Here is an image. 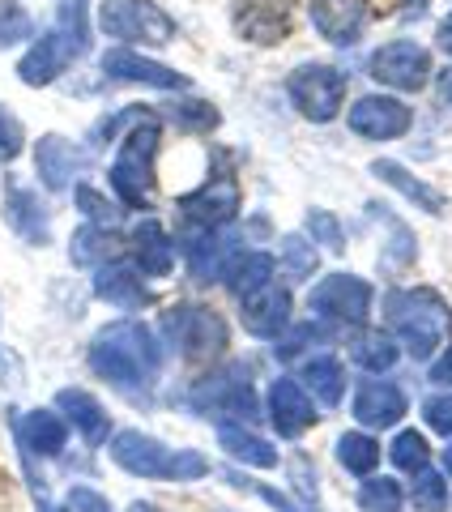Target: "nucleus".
<instances>
[{
	"label": "nucleus",
	"mask_w": 452,
	"mask_h": 512,
	"mask_svg": "<svg viewBox=\"0 0 452 512\" xmlns=\"http://www.w3.org/2000/svg\"><path fill=\"white\" fill-rule=\"evenodd\" d=\"M86 363L94 376L120 389L124 397H145L163 372V342H158V329H150L145 320L120 316L90 338Z\"/></svg>",
	"instance_id": "nucleus-1"
},
{
	"label": "nucleus",
	"mask_w": 452,
	"mask_h": 512,
	"mask_svg": "<svg viewBox=\"0 0 452 512\" xmlns=\"http://www.w3.org/2000/svg\"><path fill=\"white\" fill-rule=\"evenodd\" d=\"M107 453L124 474L145 478V483H201L209 478V457L201 448H171L137 427L111 431Z\"/></svg>",
	"instance_id": "nucleus-2"
},
{
	"label": "nucleus",
	"mask_w": 452,
	"mask_h": 512,
	"mask_svg": "<svg viewBox=\"0 0 452 512\" xmlns=\"http://www.w3.org/2000/svg\"><path fill=\"white\" fill-rule=\"evenodd\" d=\"M158 146H163V124L154 120V111H141L133 120V128H124V141L116 158H111L107 180L116 188V201L124 210H154V163H158Z\"/></svg>",
	"instance_id": "nucleus-3"
},
{
	"label": "nucleus",
	"mask_w": 452,
	"mask_h": 512,
	"mask_svg": "<svg viewBox=\"0 0 452 512\" xmlns=\"http://www.w3.org/2000/svg\"><path fill=\"white\" fill-rule=\"evenodd\" d=\"M384 325L397 342H406L414 359H431V350H440L452 329V308L431 286H401L384 295Z\"/></svg>",
	"instance_id": "nucleus-4"
},
{
	"label": "nucleus",
	"mask_w": 452,
	"mask_h": 512,
	"mask_svg": "<svg viewBox=\"0 0 452 512\" xmlns=\"http://www.w3.org/2000/svg\"><path fill=\"white\" fill-rule=\"evenodd\" d=\"M158 342L184 363H214L231 350V325L209 303H171L158 316Z\"/></svg>",
	"instance_id": "nucleus-5"
},
{
	"label": "nucleus",
	"mask_w": 452,
	"mask_h": 512,
	"mask_svg": "<svg viewBox=\"0 0 452 512\" xmlns=\"http://www.w3.org/2000/svg\"><path fill=\"white\" fill-rule=\"evenodd\" d=\"M99 30L124 47H167L175 39V18L154 0H103Z\"/></svg>",
	"instance_id": "nucleus-6"
},
{
	"label": "nucleus",
	"mask_w": 452,
	"mask_h": 512,
	"mask_svg": "<svg viewBox=\"0 0 452 512\" xmlns=\"http://www.w3.org/2000/svg\"><path fill=\"white\" fill-rule=\"evenodd\" d=\"M188 402L197 414L214 419V414H226V423H256L261 419V397L252 389L248 367H226V372H209L188 389Z\"/></svg>",
	"instance_id": "nucleus-7"
},
{
	"label": "nucleus",
	"mask_w": 452,
	"mask_h": 512,
	"mask_svg": "<svg viewBox=\"0 0 452 512\" xmlns=\"http://www.w3.org/2000/svg\"><path fill=\"white\" fill-rule=\"evenodd\" d=\"M286 94H290V103H295V111L303 120L333 124L337 111H342V103H346V73L333 69V64L308 60L286 77Z\"/></svg>",
	"instance_id": "nucleus-8"
},
{
	"label": "nucleus",
	"mask_w": 452,
	"mask_h": 512,
	"mask_svg": "<svg viewBox=\"0 0 452 512\" xmlns=\"http://www.w3.org/2000/svg\"><path fill=\"white\" fill-rule=\"evenodd\" d=\"M371 303H376V291H371V282L359 278V274H346V269H337V274H325L312 291H308V308L325 320H337V325H367L371 316Z\"/></svg>",
	"instance_id": "nucleus-9"
},
{
	"label": "nucleus",
	"mask_w": 452,
	"mask_h": 512,
	"mask_svg": "<svg viewBox=\"0 0 452 512\" xmlns=\"http://www.w3.org/2000/svg\"><path fill=\"white\" fill-rule=\"evenodd\" d=\"M367 73L397 94H414L431 82V52L414 39H393L367 56Z\"/></svg>",
	"instance_id": "nucleus-10"
},
{
	"label": "nucleus",
	"mask_w": 452,
	"mask_h": 512,
	"mask_svg": "<svg viewBox=\"0 0 452 512\" xmlns=\"http://www.w3.org/2000/svg\"><path fill=\"white\" fill-rule=\"evenodd\" d=\"M99 69L103 77H111V82H124V86H150V90H188L192 82L184 73H175L171 64L145 56L141 47H107V52L99 56Z\"/></svg>",
	"instance_id": "nucleus-11"
},
{
	"label": "nucleus",
	"mask_w": 452,
	"mask_h": 512,
	"mask_svg": "<svg viewBox=\"0 0 452 512\" xmlns=\"http://www.w3.org/2000/svg\"><path fill=\"white\" fill-rule=\"evenodd\" d=\"M239 201L244 197H239V184L231 175H209L197 192L180 197V214L188 227H197V231H222L239 218Z\"/></svg>",
	"instance_id": "nucleus-12"
},
{
	"label": "nucleus",
	"mask_w": 452,
	"mask_h": 512,
	"mask_svg": "<svg viewBox=\"0 0 452 512\" xmlns=\"http://www.w3.org/2000/svg\"><path fill=\"white\" fill-rule=\"evenodd\" d=\"M82 56H86L82 47H77L73 39H64L60 30L52 26L47 35H35V39H30L26 56L18 60V82L30 86V90H43V86H52L60 73H69Z\"/></svg>",
	"instance_id": "nucleus-13"
},
{
	"label": "nucleus",
	"mask_w": 452,
	"mask_h": 512,
	"mask_svg": "<svg viewBox=\"0 0 452 512\" xmlns=\"http://www.w3.org/2000/svg\"><path fill=\"white\" fill-rule=\"evenodd\" d=\"M346 124H350V133L363 141H397L410 133L414 111L406 103H397L393 94H363V99L350 103Z\"/></svg>",
	"instance_id": "nucleus-14"
},
{
	"label": "nucleus",
	"mask_w": 452,
	"mask_h": 512,
	"mask_svg": "<svg viewBox=\"0 0 452 512\" xmlns=\"http://www.w3.org/2000/svg\"><path fill=\"white\" fill-rule=\"evenodd\" d=\"M265 414H269V423H273V431H278L282 440L308 436V431L316 427V419H320L316 402L295 376H278L265 389Z\"/></svg>",
	"instance_id": "nucleus-15"
},
{
	"label": "nucleus",
	"mask_w": 452,
	"mask_h": 512,
	"mask_svg": "<svg viewBox=\"0 0 452 512\" xmlns=\"http://www.w3.org/2000/svg\"><path fill=\"white\" fill-rule=\"evenodd\" d=\"M9 427H13V440H18V453L26 457H64L69 448V423L60 419L56 406H35L26 414H9Z\"/></svg>",
	"instance_id": "nucleus-16"
},
{
	"label": "nucleus",
	"mask_w": 452,
	"mask_h": 512,
	"mask_svg": "<svg viewBox=\"0 0 452 512\" xmlns=\"http://www.w3.org/2000/svg\"><path fill=\"white\" fill-rule=\"evenodd\" d=\"M90 291L99 295L103 303L120 312H141V308H154V291H150V278L141 274L133 261H107L99 269H90Z\"/></svg>",
	"instance_id": "nucleus-17"
},
{
	"label": "nucleus",
	"mask_w": 452,
	"mask_h": 512,
	"mask_svg": "<svg viewBox=\"0 0 452 512\" xmlns=\"http://www.w3.org/2000/svg\"><path fill=\"white\" fill-rule=\"evenodd\" d=\"M290 0H235L231 5V26L244 43L278 47L290 35Z\"/></svg>",
	"instance_id": "nucleus-18"
},
{
	"label": "nucleus",
	"mask_w": 452,
	"mask_h": 512,
	"mask_svg": "<svg viewBox=\"0 0 452 512\" xmlns=\"http://www.w3.org/2000/svg\"><path fill=\"white\" fill-rule=\"evenodd\" d=\"M410 410V397L401 384L393 380H363L354 389V419H359L363 431H384V427H397Z\"/></svg>",
	"instance_id": "nucleus-19"
},
{
	"label": "nucleus",
	"mask_w": 452,
	"mask_h": 512,
	"mask_svg": "<svg viewBox=\"0 0 452 512\" xmlns=\"http://www.w3.org/2000/svg\"><path fill=\"white\" fill-rule=\"evenodd\" d=\"M239 320H244V329L252 333V338L261 342H278L286 325H290V291L278 282L261 286V291H252L239 299Z\"/></svg>",
	"instance_id": "nucleus-20"
},
{
	"label": "nucleus",
	"mask_w": 452,
	"mask_h": 512,
	"mask_svg": "<svg viewBox=\"0 0 452 512\" xmlns=\"http://www.w3.org/2000/svg\"><path fill=\"white\" fill-rule=\"evenodd\" d=\"M35 171L47 192H64L77 184V171H86V150L60 133H47L35 141Z\"/></svg>",
	"instance_id": "nucleus-21"
},
{
	"label": "nucleus",
	"mask_w": 452,
	"mask_h": 512,
	"mask_svg": "<svg viewBox=\"0 0 452 512\" xmlns=\"http://www.w3.org/2000/svg\"><path fill=\"white\" fill-rule=\"evenodd\" d=\"M5 222H9L13 235L26 239V244H35V248L52 244V210H47V201L39 197L35 188L9 184V192H5Z\"/></svg>",
	"instance_id": "nucleus-22"
},
{
	"label": "nucleus",
	"mask_w": 452,
	"mask_h": 512,
	"mask_svg": "<svg viewBox=\"0 0 452 512\" xmlns=\"http://www.w3.org/2000/svg\"><path fill=\"white\" fill-rule=\"evenodd\" d=\"M56 410H60V419L69 423V431H77L90 448H103L111 440V414L90 389H60Z\"/></svg>",
	"instance_id": "nucleus-23"
},
{
	"label": "nucleus",
	"mask_w": 452,
	"mask_h": 512,
	"mask_svg": "<svg viewBox=\"0 0 452 512\" xmlns=\"http://www.w3.org/2000/svg\"><path fill=\"white\" fill-rule=\"evenodd\" d=\"M128 252H133V265L145 278L175 274V239L167 235V227L158 218H141L137 227L128 231Z\"/></svg>",
	"instance_id": "nucleus-24"
},
{
	"label": "nucleus",
	"mask_w": 452,
	"mask_h": 512,
	"mask_svg": "<svg viewBox=\"0 0 452 512\" xmlns=\"http://www.w3.org/2000/svg\"><path fill=\"white\" fill-rule=\"evenodd\" d=\"M308 13H312L316 35L325 43H333V47L359 43L363 22H367V5H363V0H308Z\"/></svg>",
	"instance_id": "nucleus-25"
},
{
	"label": "nucleus",
	"mask_w": 452,
	"mask_h": 512,
	"mask_svg": "<svg viewBox=\"0 0 452 512\" xmlns=\"http://www.w3.org/2000/svg\"><path fill=\"white\" fill-rule=\"evenodd\" d=\"M239 248V235L231 239L222 231H197L188 227V239H184V256H188V274L197 282H218L222 278V265L231 261V252Z\"/></svg>",
	"instance_id": "nucleus-26"
},
{
	"label": "nucleus",
	"mask_w": 452,
	"mask_h": 512,
	"mask_svg": "<svg viewBox=\"0 0 452 512\" xmlns=\"http://www.w3.org/2000/svg\"><path fill=\"white\" fill-rule=\"evenodd\" d=\"M226 291L235 299H244L252 291H261V286L278 282V256H269L261 248H235L231 261L222 265V278H218Z\"/></svg>",
	"instance_id": "nucleus-27"
},
{
	"label": "nucleus",
	"mask_w": 452,
	"mask_h": 512,
	"mask_svg": "<svg viewBox=\"0 0 452 512\" xmlns=\"http://www.w3.org/2000/svg\"><path fill=\"white\" fill-rule=\"evenodd\" d=\"M128 239L116 227H99V222H82L69 239V261L77 269H99L107 261H120Z\"/></svg>",
	"instance_id": "nucleus-28"
},
{
	"label": "nucleus",
	"mask_w": 452,
	"mask_h": 512,
	"mask_svg": "<svg viewBox=\"0 0 452 512\" xmlns=\"http://www.w3.org/2000/svg\"><path fill=\"white\" fill-rule=\"evenodd\" d=\"M299 384L308 389V397L316 406L333 410L337 402H342V393H346V367H342V359H337V355L320 350V355L299 363Z\"/></svg>",
	"instance_id": "nucleus-29"
},
{
	"label": "nucleus",
	"mask_w": 452,
	"mask_h": 512,
	"mask_svg": "<svg viewBox=\"0 0 452 512\" xmlns=\"http://www.w3.org/2000/svg\"><path fill=\"white\" fill-rule=\"evenodd\" d=\"M218 444H222L226 457L244 461V466H252V470L278 466V448H273L265 436H256V431L244 427V423H218Z\"/></svg>",
	"instance_id": "nucleus-30"
},
{
	"label": "nucleus",
	"mask_w": 452,
	"mask_h": 512,
	"mask_svg": "<svg viewBox=\"0 0 452 512\" xmlns=\"http://www.w3.org/2000/svg\"><path fill=\"white\" fill-rule=\"evenodd\" d=\"M371 171H376V180H384L389 188H397L410 205H418V210L444 214V192H435L431 184H423L414 171H406L401 163H389V158H380V163H371Z\"/></svg>",
	"instance_id": "nucleus-31"
},
{
	"label": "nucleus",
	"mask_w": 452,
	"mask_h": 512,
	"mask_svg": "<svg viewBox=\"0 0 452 512\" xmlns=\"http://www.w3.org/2000/svg\"><path fill=\"white\" fill-rule=\"evenodd\" d=\"M333 457H337V466H342L346 474L354 478H367L371 470L380 466V444L371 431H342L333 444Z\"/></svg>",
	"instance_id": "nucleus-32"
},
{
	"label": "nucleus",
	"mask_w": 452,
	"mask_h": 512,
	"mask_svg": "<svg viewBox=\"0 0 452 512\" xmlns=\"http://www.w3.org/2000/svg\"><path fill=\"white\" fill-rule=\"evenodd\" d=\"M350 359L363 367V372H389V367H397V342L393 333H380V329H363L359 338L350 342Z\"/></svg>",
	"instance_id": "nucleus-33"
},
{
	"label": "nucleus",
	"mask_w": 452,
	"mask_h": 512,
	"mask_svg": "<svg viewBox=\"0 0 452 512\" xmlns=\"http://www.w3.org/2000/svg\"><path fill=\"white\" fill-rule=\"evenodd\" d=\"M278 265L286 269L290 282H308L312 274H320V252L308 235H286L282 239V252H278Z\"/></svg>",
	"instance_id": "nucleus-34"
},
{
	"label": "nucleus",
	"mask_w": 452,
	"mask_h": 512,
	"mask_svg": "<svg viewBox=\"0 0 452 512\" xmlns=\"http://www.w3.org/2000/svg\"><path fill=\"white\" fill-rule=\"evenodd\" d=\"M359 508L363 512H406V491H401L397 478L367 474L359 487Z\"/></svg>",
	"instance_id": "nucleus-35"
},
{
	"label": "nucleus",
	"mask_w": 452,
	"mask_h": 512,
	"mask_svg": "<svg viewBox=\"0 0 452 512\" xmlns=\"http://www.w3.org/2000/svg\"><path fill=\"white\" fill-rule=\"evenodd\" d=\"M73 201H77V210H82V218L99 222V227H120V218H124V205H116L94 184H73Z\"/></svg>",
	"instance_id": "nucleus-36"
},
{
	"label": "nucleus",
	"mask_w": 452,
	"mask_h": 512,
	"mask_svg": "<svg viewBox=\"0 0 452 512\" xmlns=\"http://www.w3.org/2000/svg\"><path fill=\"white\" fill-rule=\"evenodd\" d=\"M56 30L90 52V0H56Z\"/></svg>",
	"instance_id": "nucleus-37"
},
{
	"label": "nucleus",
	"mask_w": 452,
	"mask_h": 512,
	"mask_svg": "<svg viewBox=\"0 0 452 512\" xmlns=\"http://www.w3.org/2000/svg\"><path fill=\"white\" fill-rule=\"evenodd\" d=\"M389 457L401 474H418L431 461V444L423 440V431H397V440L389 444Z\"/></svg>",
	"instance_id": "nucleus-38"
},
{
	"label": "nucleus",
	"mask_w": 452,
	"mask_h": 512,
	"mask_svg": "<svg viewBox=\"0 0 452 512\" xmlns=\"http://www.w3.org/2000/svg\"><path fill=\"white\" fill-rule=\"evenodd\" d=\"M30 35H35V18H30V9L18 5V0H0V52L26 43Z\"/></svg>",
	"instance_id": "nucleus-39"
},
{
	"label": "nucleus",
	"mask_w": 452,
	"mask_h": 512,
	"mask_svg": "<svg viewBox=\"0 0 452 512\" xmlns=\"http://www.w3.org/2000/svg\"><path fill=\"white\" fill-rule=\"evenodd\" d=\"M167 116L180 124V128H188V133H214V128L222 124L218 107L205 103V99H180V103H171Z\"/></svg>",
	"instance_id": "nucleus-40"
},
{
	"label": "nucleus",
	"mask_w": 452,
	"mask_h": 512,
	"mask_svg": "<svg viewBox=\"0 0 452 512\" xmlns=\"http://www.w3.org/2000/svg\"><path fill=\"white\" fill-rule=\"evenodd\" d=\"M410 500H414L418 512H444L448 508V478L440 470L423 466V470H418V478H414Z\"/></svg>",
	"instance_id": "nucleus-41"
},
{
	"label": "nucleus",
	"mask_w": 452,
	"mask_h": 512,
	"mask_svg": "<svg viewBox=\"0 0 452 512\" xmlns=\"http://www.w3.org/2000/svg\"><path fill=\"white\" fill-rule=\"evenodd\" d=\"M226 478H231V483L235 487H244V491H252L256 495V500H265L273 512H316L312 504H303V500H295V495H286V491H278V487H265V483H248V478L244 474H226Z\"/></svg>",
	"instance_id": "nucleus-42"
},
{
	"label": "nucleus",
	"mask_w": 452,
	"mask_h": 512,
	"mask_svg": "<svg viewBox=\"0 0 452 512\" xmlns=\"http://www.w3.org/2000/svg\"><path fill=\"white\" fill-rule=\"evenodd\" d=\"M26 150V124L9 103H0V163H13Z\"/></svg>",
	"instance_id": "nucleus-43"
},
{
	"label": "nucleus",
	"mask_w": 452,
	"mask_h": 512,
	"mask_svg": "<svg viewBox=\"0 0 452 512\" xmlns=\"http://www.w3.org/2000/svg\"><path fill=\"white\" fill-rule=\"evenodd\" d=\"M320 342H329V329H325V325H316V320H312V325H295V329H290L286 338L278 342V359L290 363V359H299L303 350H312V346H320Z\"/></svg>",
	"instance_id": "nucleus-44"
},
{
	"label": "nucleus",
	"mask_w": 452,
	"mask_h": 512,
	"mask_svg": "<svg viewBox=\"0 0 452 512\" xmlns=\"http://www.w3.org/2000/svg\"><path fill=\"white\" fill-rule=\"evenodd\" d=\"M308 239L325 244L329 252H346V231H342V222H337L333 214H325V210H312V214H308Z\"/></svg>",
	"instance_id": "nucleus-45"
},
{
	"label": "nucleus",
	"mask_w": 452,
	"mask_h": 512,
	"mask_svg": "<svg viewBox=\"0 0 452 512\" xmlns=\"http://www.w3.org/2000/svg\"><path fill=\"white\" fill-rule=\"evenodd\" d=\"M47 512H111V504H107V495H103V491H94V487H86V483H77V487L64 491V504H52Z\"/></svg>",
	"instance_id": "nucleus-46"
},
{
	"label": "nucleus",
	"mask_w": 452,
	"mask_h": 512,
	"mask_svg": "<svg viewBox=\"0 0 452 512\" xmlns=\"http://www.w3.org/2000/svg\"><path fill=\"white\" fill-rule=\"evenodd\" d=\"M423 419H427L431 431L452 436V397H427V402H423Z\"/></svg>",
	"instance_id": "nucleus-47"
},
{
	"label": "nucleus",
	"mask_w": 452,
	"mask_h": 512,
	"mask_svg": "<svg viewBox=\"0 0 452 512\" xmlns=\"http://www.w3.org/2000/svg\"><path fill=\"white\" fill-rule=\"evenodd\" d=\"M427 376H431V384H444V389H448V384H452V346L431 363V372H427Z\"/></svg>",
	"instance_id": "nucleus-48"
},
{
	"label": "nucleus",
	"mask_w": 452,
	"mask_h": 512,
	"mask_svg": "<svg viewBox=\"0 0 452 512\" xmlns=\"http://www.w3.org/2000/svg\"><path fill=\"white\" fill-rule=\"evenodd\" d=\"M435 43H440V52H444V56H452V13L440 22V35H435Z\"/></svg>",
	"instance_id": "nucleus-49"
},
{
	"label": "nucleus",
	"mask_w": 452,
	"mask_h": 512,
	"mask_svg": "<svg viewBox=\"0 0 452 512\" xmlns=\"http://www.w3.org/2000/svg\"><path fill=\"white\" fill-rule=\"evenodd\" d=\"M440 90H444V99H448V103H452V69H448V73H444V82H440Z\"/></svg>",
	"instance_id": "nucleus-50"
},
{
	"label": "nucleus",
	"mask_w": 452,
	"mask_h": 512,
	"mask_svg": "<svg viewBox=\"0 0 452 512\" xmlns=\"http://www.w3.org/2000/svg\"><path fill=\"white\" fill-rule=\"evenodd\" d=\"M128 512H163V508H154V504H141V500H137V504L128 508Z\"/></svg>",
	"instance_id": "nucleus-51"
},
{
	"label": "nucleus",
	"mask_w": 452,
	"mask_h": 512,
	"mask_svg": "<svg viewBox=\"0 0 452 512\" xmlns=\"http://www.w3.org/2000/svg\"><path fill=\"white\" fill-rule=\"evenodd\" d=\"M444 470L452 474V444H448V453H444Z\"/></svg>",
	"instance_id": "nucleus-52"
},
{
	"label": "nucleus",
	"mask_w": 452,
	"mask_h": 512,
	"mask_svg": "<svg viewBox=\"0 0 452 512\" xmlns=\"http://www.w3.org/2000/svg\"><path fill=\"white\" fill-rule=\"evenodd\" d=\"M410 5H414V9H423V0H410Z\"/></svg>",
	"instance_id": "nucleus-53"
},
{
	"label": "nucleus",
	"mask_w": 452,
	"mask_h": 512,
	"mask_svg": "<svg viewBox=\"0 0 452 512\" xmlns=\"http://www.w3.org/2000/svg\"><path fill=\"white\" fill-rule=\"evenodd\" d=\"M222 512H235V508H222Z\"/></svg>",
	"instance_id": "nucleus-54"
}]
</instances>
